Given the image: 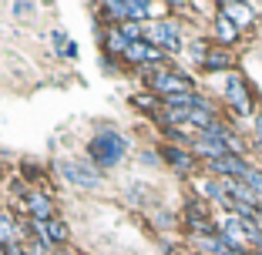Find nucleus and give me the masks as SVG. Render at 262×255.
<instances>
[{"mask_svg":"<svg viewBox=\"0 0 262 255\" xmlns=\"http://www.w3.org/2000/svg\"><path fill=\"white\" fill-rule=\"evenodd\" d=\"M101 10L108 14L111 24H151V14L168 10V7H162V4H148V0H108Z\"/></svg>","mask_w":262,"mask_h":255,"instance_id":"obj_1","label":"nucleus"},{"mask_svg":"<svg viewBox=\"0 0 262 255\" xmlns=\"http://www.w3.org/2000/svg\"><path fill=\"white\" fill-rule=\"evenodd\" d=\"M124 151H128V141L118 131H98L88 141V158H91L94 165H104V168L118 165L124 158Z\"/></svg>","mask_w":262,"mask_h":255,"instance_id":"obj_2","label":"nucleus"},{"mask_svg":"<svg viewBox=\"0 0 262 255\" xmlns=\"http://www.w3.org/2000/svg\"><path fill=\"white\" fill-rule=\"evenodd\" d=\"M57 171H61V178H68L74 188H88V192H94V188L101 185L98 168H91L84 158H64V161H57Z\"/></svg>","mask_w":262,"mask_h":255,"instance_id":"obj_3","label":"nucleus"},{"mask_svg":"<svg viewBox=\"0 0 262 255\" xmlns=\"http://www.w3.org/2000/svg\"><path fill=\"white\" fill-rule=\"evenodd\" d=\"M148 84H151L155 94H162V98H175V94H192V81L185 74H175L168 67H155L148 74Z\"/></svg>","mask_w":262,"mask_h":255,"instance_id":"obj_4","label":"nucleus"},{"mask_svg":"<svg viewBox=\"0 0 262 255\" xmlns=\"http://www.w3.org/2000/svg\"><path fill=\"white\" fill-rule=\"evenodd\" d=\"M145 40L158 51H178L182 47V34H178L175 20H151L145 24Z\"/></svg>","mask_w":262,"mask_h":255,"instance_id":"obj_5","label":"nucleus"},{"mask_svg":"<svg viewBox=\"0 0 262 255\" xmlns=\"http://www.w3.org/2000/svg\"><path fill=\"white\" fill-rule=\"evenodd\" d=\"M225 101L232 104V111H235V114H249V111H252L249 87H246V81H242L239 74H229V78H225Z\"/></svg>","mask_w":262,"mask_h":255,"instance_id":"obj_6","label":"nucleus"},{"mask_svg":"<svg viewBox=\"0 0 262 255\" xmlns=\"http://www.w3.org/2000/svg\"><path fill=\"white\" fill-rule=\"evenodd\" d=\"M31 225H34L37 242L47 245V248H61L64 242H68V225L57 222V218H51V222H31Z\"/></svg>","mask_w":262,"mask_h":255,"instance_id":"obj_7","label":"nucleus"},{"mask_svg":"<svg viewBox=\"0 0 262 255\" xmlns=\"http://www.w3.org/2000/svg\"><path fill=\"white\" fill-rule=\"evenodd\" d=\"M208 168L215 171V175H222V178H239V181H246L249 171H252V165H249L246 158H239V155H229V158H222V161H212Z\"/></svg>","mask_w":262,"mask_h":255,"instance_id":"obj_8","label":"nucleus"},{"mask_svg":"<svg viewBox=\"0 0 262 255\" xmlns=\"http://www.w3.org/2000/svg\"><path fill=\"white\" fill-rule=\"evenodd\" d=\"M162 57H165V51L151 47L148 40H135L124 51V61H131V64H162Z\"/></svg>","mask_w":262,"mask_h":255,"instance_id":"obj_9","label":"nucleus"},{"mask_svg":"<svg viewBox=\"0 0 262 255\" xmlns=\"http://www.w3.org/2000/svg\"><path fill=\"white\" fill-rule=\"evenodd\" d=\"M219 14H225L235 27H239V31H246V27H252V24H255V7H249V4H232V0H229V4L219 7Z\"/></svg>","mask_w":262,"mask_h":255,"instance_id":"obj_10","label":"nucleus"},{"mask_svg":"<svg viewBox=\"0 0 262 255\" xmlns=\"http://www.w3.org/2000/svg\"><path fill=\"white\" fill-rule=\"evenodd\" d=\"M27 212H31V222H51V218H54V205H51V198L40 195V192L27 195Z\"/></svg>","mask_w":262,"mask_h":255,"instance_id":"obj_11","label":"nucleus"},{"mask_svg":"<svg viewBox=\"0 0 262 255\" xmlns=\"http://www.w3.org/2000/svg\"><path fill=\"white\" fill-rule=\"evenodd\" d=\"M165 158L171 161V168L185 171V175L195 168V155H192V151H185V148H175V145H171V148H165Z\"/></svg>","mask_w":262,"mask_h":255,"instance_id":"obj_12","label":"nucleus"},{"mask_svg":"<svg viewBox=\"0 0 262 255\" xmlns=\"http://www.w3.org/2000/svg\"><path fill=\"white\" fill-rule=\"evenodd\" d=\"M215 40H219V44H225V47L239 40V27H235V24H232L225 14L215 17Z\"/></svg>","mask_w":262,"mask_h":255,"instance_id":"obj_13","label":"nucleus"},{"mask_svg":"<svg viewBox=\"0 0 262 255\" xmlns=\"http://www.w3.org/2000/svg\"><path fill=\"white\" fill-rule=\"evenodd\" d=\"M202 67H205V71H229L232 67V54H229V51H222V47H208Z\"/></svg>","mask_w":262,"mask_h":255,"instance_id":"obj_14","label":"nucleus"},{"mask_svg":"<svg viewBox=\"0 0 262 255\" xmlns=\"http://www.w3.org/2000/svg\"><path fill=\"white\" fill-rule=\"evenodd\" d=\"M17 222L7 208H0V245H17Z\"/></svg>","mask_w":262,"mask_h":255,"instance_id":"obj_15","label":"nucleus"},{"mask_svg":"<svg viewBox=\"0 0 262 255\" xmlns=\"http://www.w3.org/2000/svg\"><path fill=\"white\" fill-rule=\"evenodd\" d=\"M104 44H108V51H115V54H121V57H124V51L131 47V40L121 34V27H111L108 37H104Z\"/></svg>","mask_w":262,"mask_h":255,"instance_id":"obj_16","label":"nucleus"},{"mask_svg":"<svg viewBox=\"0 0 262 255\" xmlns=\"http://www.w3.org/2000/svg\"><path fill=\"white\" fill-rule=\"evenodd\" d=\"M246 185L252 188L255 195H262V171H259V168H252V171H249V178H246Z\"/></svg>","mask_w":262,"mask_h":255,"instance_id":"obj_17","label":"nucleus"},{"mask_svg":"<svg viewBox=\"0 0 262 255\" xmlns=\"http://www.w3.org/2000/svg\"><path fill=\"white\" fill-rule=\"evenodd\" d=\"M10 10H14L17 17H24V14H37V7H34V4H14Z\"/></svg>","mask_w":262,"mask_h":255,"instance_id":"obj_18","label":"nucleus"},{"mask_svg":"<svg viewBox=\"0 0 262 255\" xmlns=\"http://www.w3.org/2000/svg\"><path fill=\"white\" fill-rule=\"evenodd\" d=\"M255 138H259V145H262V111L255 114Z\"/></svg>","mask_w":262,"mask_h":255,"instance_id":"obj_19","label":"nucleus"},{"mask_svg":"<svg viewBox=\"0 0 262 255\" xmlns=\"http://www.w3.org/2000/svg\"><path fill=\"white\" fill-rule=\"evenodd\" d=\"M51 255H71V252H64V248H54V252H51Z\"/></svg>","mask_w":262,"mask_h":255,"instance_id":"obj_20","label":"nucleus"},{"mask_svg":"<svg viewBox=\"0 0 262 255\" xmlns=\"http://www.w3.org/2000/svg\"><path fill=\"white\" fill-rule=\"evenodd\" d=\"M259 228H262V222H259Z\"/></svg>","mask_w":262,"mask_h":255,"instance_id":"obj_21","label":"nucleus"}]
</instances>
